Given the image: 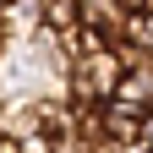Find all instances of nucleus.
Instances as JSON below:
<instances>
[{
	"mask_svg": "<svg viewBox=\"0 0 153 153\" xmlns=\"http://www.w3.org/2000/svg\"><path fill=\"white\" fill-rule=\"evenodd\" d=\"M120 71H126V66H120V49H115V44L82 49V55L71 60V71H66V99H71V104H109Z\"/></svg>",
	"mask_w": 153,
	"mask_h": 153,
	"instance_id": "1",
	"label": "nucleus"
},
{
	"mask_svg": "<svg viewBox=\"0 0 153 153\" xmlns=\"http://www.w3.org/2000/svg\"><path fill=\"white\" fill-rule=\"evenodd\" d=\"M16 148H22V153H55V137H49V131H22V137H11Z\"/></svg>",
	"mask_w": 153,
	"mask_h": 153,
	"instance_id": "2",
	"label": "nucleus"
},
{
	"mask_svg": "<svg viewBox=\"0 0 153 153\" xmlns=\"http://www.w3.org/2000/svg\"><path fill=\"white\" fill-rule=\"evenodd\" d=\"M142 148H148V153H153V109H148V115H142Z\"/></svg>",
	"mask_w": 153,
	"mask_h": 153,
	"instance_id": "3",
	"label": "nucleus"
},
{
	"mask_svg": "<svg viewBox=\"0 0 153 153\" xmlns=\"http://www.w3.org/2000/svg\"><path fill=\"white\" fill-rule=\"evenodd\" d=\"M11 44V27H6V6H0V49Z\"/></svg>",
	"mask_w": 153,
	"mask_h": 153,
	"instance_id": "4",
	"label": "nucleus"
},
{
	"mask_svg": "<svg viewBox=\"0 0 153 153\" xmlns=\"http://www.w3.org/2000/svg\"><path fill=\"white\" fill-rule=\"evenodd\" d=\"M0 153H22V148H16V142H11V137H0Z\"/></svg>",
	"mask_w": 153,
	"mask_h": 153,
	"instance_id": "5",
	"label": "nucleus"
},
{
	"mask_svg": "<svg viewBox=\"0 0 153 153\" xmlns=\"http://www.w3.org/2000/svg\"><path fill=\"white\" fill-rule=\"evenodd\" d=\"M0 6H6V0H0Z\"/></svg>",
	"mask_w": 153,
	"mask_h": 153,
	"instance_id": "6",
	"label": "nucleus"
}]
</instances>
